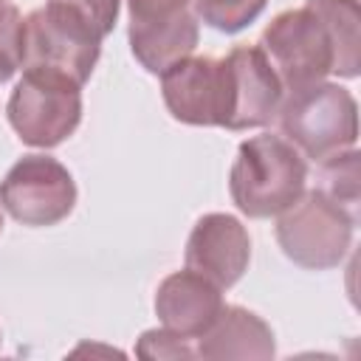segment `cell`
I'll return each instance as SVG.
<instances>
[{
    "instance_id": "16",
    "label": "cell",
    "mask_w": 361,
    "mask_h": 361,
    "mask_svg": "<svg viewBox=\"0 0 361 361\" xmlns=\"http://www.w3.org/2000/svg\"><path fill=\"white\" fill-rule=\"evenodd\" d=\"M265 3L268 0H192L195 14L206 25H212L223 34L243 31L248 23H254L259 17Z\"/></svg>"
},
{
    "instance_id": "19",
    "label": "cell",
    "mask_w": 361,
    "mask_h": 361,
    "mask_svg": "<svg viewBox=\"0 0 361 361\" xmlns=\"http://www.w3.org/2000/svg\"><path fill=\"white\" fill-rule=\"evenodd\" d=\"M48 3H59L71 11H76L79 17H85L102 37H107L118 20V0H48Z\"/></svg>"
},
{
    "instance_id": "3",
    "label": "cell",
    "mask_w": 361,
    "mask_h": 361,
    "mask_svg": "<svg viewBox=\"0 0 361 361\" xmlns=\"http://www.w3.org/2000/svg\"><path fill=\"white\" fill-rule=\"evenodd\" d=\"M276 118L282 138L313 161L350 149L358 135L355 99L330 82L288 93L276 110Z\"/></svg>"
},
{
    "instance_id": "11",
    "label": "cell",
    "mask_w": 361,
    "mask_h": 361,
    "mask_svg": "<svg viewBox=\"0 0 361 361\" xmlns=\"http://www.w3.org/2000/svg\"><path fill=\"white\" fill-rule=\"evenodd\" d=\"M183 259L189 271L206 276L220 290L231 288L251 259L248 231L231 214H206L195 223Z\"/></svg>"
},
{
    "instance_id": "14",
    "label": "cell",
    "mask_w": 361,
    "mask_h": 361,
    "mask_svg": "<svg viewBox=\"0 0 361 361\" xmlns=\"http://www.w3.org/2000/svg\"><path fill=\"white\" fill-rule=\"evenodd\" d=\"M307 6L324 20L336 48V76L353 79L361 68V14L358 0H307Z\"/></svg>"
},
{
    "instance_id": "1",
    "label": "cell",
    "mask_w": 361,
    "mask_h": 361,
    "mask_svg": "<svg viewBox=\"0 0 361 361\" xmlns=\"http://www.w3.org/2000/svg\"><path fill=\"white\" fill-rule=\"evenodd\" d=\"M307 166L302 152L282 135H254L240 144L228 172V189L237 209L248 217H274L302 192Z\"/></svg>"
},
{
    "instance_id": "8",
    "label": "cell",
    "mask_w": 361,
    "mask_h": 361,
    "mask_svg": "<svg viewBox=\"0 0 361 361\" xmlns=\"http://www.w3.org/2000/svg\"><path fill=\"white\" fill-rule=\"evenodd\" d=\"M130 48L149 73H164L197 45L192 0H127Z\"/></svg>"
},
{
    "instance_id": "7",
    "label": "cell",
    "mask_w": 361,
    "mask_h": 361,
    "mask_svg": "<svg viewBox=\"0 0 361 361\" xmlns=\"http://www.w3.org/2000/svg\"><path fill=\"white\" fill-rule=\"evenodd\" d=\"M76 183L48 155L20 158L0 183V206L23 226H54L73 212Z\"/></svg>"
},
{
    "instance_id": "2",
    "label": "cell",
    "mask_w": 361,
    "mask_h": 361,
    "mask_svg": "<svg viewBox=\"0 0 361 361\" xmlns=\"http://www.w3.org/2000/svg\"><path fill=\"white\" fill-rule=\"evenodd\" d=\"M102 34L76 11L45 3L23 20V62L25 71L59 73L85 85L102 54Z\"/></svg>"
},
{
    "instance_id": "6",
    "label": "cell",
    "mask_w": 361,
    "mask_h": 361,
    "mask_svg": "<svg viewBox=\"0 0 361 361\" xmlns=\"http://www.w3.org/2000/svg\"><path fill=\"white\" fill-rule=\"evenodd\" d=\"M276 240L288 259L302 268L324 271L336 268L353 243L355 220L330 203L322 192H302L285 212H279Z\"/></svg>"
},
{
    "instance_id": "20",
    "label": "cell",
    "mask_w": 361,
    "mask_h": 361,
    "mask_svg": "<svg viewBox=\"0 0 361 361\" xmlns=\"http://www.w3.org/2000/svg\"><path fill=\"white\" fill-rule=\"evenodd\" d=\"M0 228H3V217H0Z\"/></svg>"
},
{
    "instance_id": "18",
    "label": "cell",
    "mask_w": 361,
    "mask_h": 361,
    "mask_svg": "<svg viewBox=\"0 0 361 361\" xmlns=\"http://www.w3.org/2000/svg\"><path fill=\"white\" fill-rule=\"evenodd\" d=\"M138 358H149V361H166V358H195V341L172 333V330H147L138 338L135 347Z\"/></svg>"
},
{
    "instance_id": "10",
    "label": "cell",
    "mask_w": 361,
    "mask_h": 361,
    "mask_svg": "<svg viewBox=\"0 0 361 361\" xmlns=\"http://www.w3.org/2000/svg\"><path fill=\"white\" fill-rule=\"evenodd\" d=\"M161 93L169 113L195 127H223L226 71L223 59L186 56L161 73Z\"/></svg>"
},
{
    "instance_id": "15",
    "label": "cell",
    "mask_w": 361,
    "mask_h": 361,
    "mask_svg": "<svg viewBox=\"0 0 361 361\" xmlns=\"http://www.w3.org/2000/svg\"><path fill=\"white\" fill-rule=\"evenodd\" d=\"M316 192H322L330 203H336L353 220H358V152L353 147L322 158Z\"/></svg>"
},
{
    "instance_id": "9",
    "label": "cell",
    "mask_w": 361,
    "mask_h": 361,
    "mask_svg": "<svg viewBox=\"0 0 361 361\" xmlns=\"http://www.w3.org/2000/svg\"><path fill=\"white\" fill-rule=\"evenodd\" d=\"M226 71V130L268 124L282 104V85L257 45H240L223 56Z\"/></svg>"
},
{
    "instance_id": "12",
    "label": "cell",
    "mask_w": 361,
    "mask_h": 361,
    "mask_svg": "<svg viewBox=\"0 0 361 361\" xmlns=\"http://www.w3.org/2000/svg\"><path fill=\"white\" fill-rule=\"evenodd\" d=\"M223 310V296L214 282L195 271L169 274L155 293V313L161 324L189 341L212 327L217 313Z\"/></svg>"
},
{
    "instance_id": "13",
    "label": "cell",
    "mask_w": 361,
    "mask_h": 361,
    "mask_svg": "<svg viewBox=\"0 0 361 361\" xmlns=\"http://www.w3.org/2000/svg\"><path fill=\"white\" fill-rule=\"evenodd\" d=\"M274 333L251 310L223 305L206 333L195 338V358H271Z\"/></svg>"
},
{
    "instance_id": "4",
    "label": "cell",
    "mask_w": 361,
    "mask_h": 361,
    "mask_svg": "<svg viewBox=\"0 0 361 361\" xmlns=\"http://www.w3.org/2000/svg\"><path fill=\"white\" fill-rule=\"evenodd\" d=\"M274 68L282 90L293 93L324 82L336 71V48L324 20L305 3L271 20L257 45Z\"/></svg>"
},
{
    "instance_id": "5",
    "label": "cell",
    "mask_w": 361,
    "mask_h": 361,
    "mask_svg": "<svg viewBox=\"0 0 361 361\" xmlns=\"http://www.w3.org/2000/svg\"><path fill=\"white\" fill-rule=\"evenodd\" d=\"M82 85L45 71H25L8 99V124L28 147H56L82 118Z\"/></svg>"
},
{
    "instance_id": "17",
    "label": "cell",
    "mask_w": 361,
    "mask_h": 361,
    "mask_svg": "<svg viewBox=\"0 0 361 361\" xmlns=\"http://www.w3.org/2000/svg\"><path fill=\"white\" fill-rule=\"evenodd\" d=\"M23 62V17L20 11L0 0V82H8Z\"/></svg>"
}]
</instances>
